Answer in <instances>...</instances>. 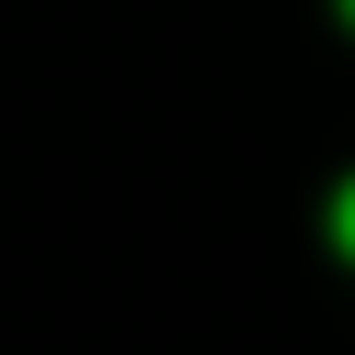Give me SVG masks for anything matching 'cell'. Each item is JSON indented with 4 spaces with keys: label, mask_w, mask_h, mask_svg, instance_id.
I'll use <instances>...</instances> for the list:
<instances>
[{
    "label": "cell",
    "mask_w": 355,
    "mask_h": 355,
    "mask_svg": "<svg viewBox=\"0 0 355 355\" xmlns=\"http://www.w3.org/2000/svg\"><path fill=\"white\" fill-rule=\"evenodd\" d=\"M333 244H344V255H355V178H344V189H333Z\"/></svg>",
    "instance_id": "1"
},
{
    "label": "cell",
    "mask_w": 355,
    "mask_h": 355,
    "mask_svg": "<svg viewBox=\"0 0 355 355\" xmlns=\"http://www.w3.org/2000/svg\"><path fill=\"white\" fill-rule=\"evenodd\" d=\"M344 22H355V0H344Z\"/></svg>",
    "instance_id": "2"
}]
</instances>
